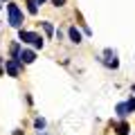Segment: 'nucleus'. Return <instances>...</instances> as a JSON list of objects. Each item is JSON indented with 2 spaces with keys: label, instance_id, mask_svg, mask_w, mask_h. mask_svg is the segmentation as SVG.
<instances>
[{
  "label": "nucleus",
  "instance_id": "nucleus-4",
  "mask_svg": "<svg viewBox=\"0 0 135 135\" xmlns=\"http://www.w3.org/2000/svg\"><path fill=\"white\" fill-rule=\"evenodd\" d=\"M101 63L106 68H113V70H117L119 68V61H117V52L115 50H106L104 52V56H101Z\"/></svg>",
  "mask_w": 135,
  "mask_h": 135
},
{
  "label": "nucleus",
  "instance_id": "nucleus-6",
  "mask_svg": "<svg viewBox=\"0 0 135 135\" xmlns=\"http://www.w3.org/2000/svg\"><path fill=\"white\" fill-rule=\"evenodd\" d=\"M68 36H70V41H72L74 45H79V43H81V32H79V29L74 27V25H72L70 29H68Z\"/></svg>",
  "mask_w": 135,
  "mask_h": 135
},
{
  "label": "nucleus",
  "instance_id": "nucleus-3",
  "mask_svg": "<svg viewBox=\"0 0 135 135\" xmlns=\"http://www.w3.org/2000/svg\"><path fill=\"white\" fill-rule=\"evenodd\" d=\"M5 70H7V74H9V77H18L20 74V70H23V63L18 61V59H7L5 61Z\"/></svg>",
  "mask_w": 135,
  "mask_h": 135
},
{
  "label": "nucleus",
  "instance_id": "nucleus-9",
  "mask_svg": "<svg viewBox=\"0 0 135 135\" xmlns=\"http://www.w3.org/2000/svg\"><path fill=\"white\" fill-rule=\"evenodd\" d=\"M27 11L29 14H38V0H27Z\"/></svg>",
  "mask_w": 135,
  "mask_h": 135
},
{
  "label": "nucleus",
  "instance_id": "nucleus-15",
  "mask_svg": "<svg viewBox=\"0 0 135 135\" xmlns=\"http://www.w3.org/2000/svg\"><path fill=\"white\" fill-rule=\"evenodd\" d=\"M131 90H133V92H135V86H131Z\"/></svg>",
  "mask_w": 135,
  "mask_h": 135
},
{
  "label": "nucleus",
  "instance_id": "nucleus-8",
  "mask_svg": "<svg viewBox=\"0 0 135 135\" xmlns=\"http://www.w3.org/2000/svg\"><path fill=\"white\" fill-rule=\"evenodd\" d=\"M115 126V131H117V135H128V131H131V126H128V122H119V124H113Z\"/></svg>",
  "mask_w": 135,
  "mask_h": 135
},
{
  "label": "nucleus",
  "instance_id": "nucleus-5",
  "mask_svg": "<svg viewBox=\"0 0 135 135\" xmlns=\"http://www.w3.org/2000/svg\"><path fill=\"white\" fill-rule=\"evenodd\" d=\"M18 61L23 63V65H29V63H34V61H36V52H34V50H20Z\"/></svg>",
  "mask_w": 135,
  "mask_h": 135
},
{
  "label": "nucleus",
  "instance_id": "nucleus-14",
  "mask_svg": "<svg viewBox=\"0 0 135 135\" xmlns=\"http://www.w3.org/2000/svg\"><path fill=\"white\" fill-rule=\"evenodd\" d=\"M52 5L54 7H63V5H65V0H52Z\"/></svg>",
  "mask_w": 135,
  "mask_h": 135
},
{
  "label": "nucleus",
  "instance_id": "nucleus-10",
  "mask_svg": "<svg viewBox=\"0 0 135 135\" xmlns=\"http://www.w3.org/2000/svg\"><path fill=\"white\" fill-rule=\"evenodd\" d=\"M34 126H36V131H38V133H41V131H43L45 126H47V122H45L43 117H36V119H34Z\"/></svg>",
  "mask_w": 135,
  "mask_h": 135
},
{
  "label": "nucleus",
  "instance_id": "nucleus-11",
  "mask_svg": "<svg viewBox=\"0 0 135 135\" xmlns=\"http://www.w3.org/2000/svg\"><path fill=\"white\" fill-rule=\"evenodd\" d=\"M20 56V43H14L11 45V59H18Z\"/></svg>",
  "mask_w": 135,
  "mask_h": 135
},
{
  "label": "nucleus",
  "instance_id": "nucleus-13",
  "mask_svg": "<svg viewBox=\"0 0 135 135\" xmlns=\"http://www.w3.org/2000/svg\"><path fill=\"white\" fill-rule=\"evenodd\" d=\"M126 106H128V110H131V113H135V97H133V95L126 99Z\"/></svg>",
  "mask_w": 135,
  "mask_h": 135
},
{
  "label": "nucleus",
  "instance_id": "nucleus-2",
  "mask_svg": "<svg viewBox=\"0 0 135 135\" xmlns=\"http://www.w3.org/2000/svg\"><path fill=\"white\" fill-rule=\"evenodd\" d=\"M7 14H9V25L20 29V25H23V11H20V7L16 2H9L7 5Z\"/></svg>",
  "mask_w": 135,
  "mask_h": 135
},
{
  "label": "nucleus",
  "instance_id": "nucleus-7",
  "mask_svg": "<svg viewBox=\"0 0 135 135\" xmlns=\"http://www.w3.org/2000/svg\"><path fill=\"white\" fill-rule=\"evenodd\" d=\"M117 117H122V119H124V117H128L131 115V110H128V106H126V101H122V104H117Z\"/></svg>",
  "mask_w": 135,
  "mask_h": 135
},
{
  "label": "nucleus",
  "instance_id": "nucleus-1",
  "mask_svg": "<svg viewBox=\"0 0 135 135\" xmlns=\"http://www.w3.org/2000/svg\"><path fill=\"white\" fill-rule=\"evenodd\" d=\"M18 41L20 43H32L36 50L43 47V36H38L36 32H27V29H23V27L18 29Z\"/></svg>",
  "mask_w": 135,
  "mask_h": 135
},
{
  "label": "nucleus",
  "instance_id": "nucleus-16",
  "mask_svg": "<svg viewBox=\"0 0 135 135\" xmlns=\"http://www.w3.org/2000/svg\"><path fill=\"white\" fill-rule=\"evenodd\" d=\"M0 2H7V0H0Z\"/></svg>",
  "mask_w": 135,
  "mask_h": 135
},
{
  "label": "nucleus",
  "instance_id": "nucleus-12",
  "mask_svg": "<svg viewBox=\"0 0 135 135\" xmlns=\"http://www.w3.org/2000/svg\"><path fill=\"white\" fill-rule=\"evenodd\" d=\"M41 25H43V29H45V34H47V36H52V34H54L52 23H47V20H45V23H41Z\"/></svg>",
  "mask_w": 135,
  "mask_h": 135
},
{
  "label": "nucleus",
  "instance_id": "nucleus-17",
  "mask_svg": "<svg viewBox=\"0 0 135 135\" xmlns=\"http://www.w3.org/2000/svg\"><path fill=\"white\" fill-rule=\"evenodd\" d=\"M38 2H45V0H38Z\"/></svg>",
  "mask_w": 135,
  "mask_h": 135
},
{
  "label": "nucleus",
  "instance_id": "nucleus-18",
  "mask_svg": "<svg viewBox=\"0 0 135 135\" xmlns=\"http://www.w3.org/2000/svg\"><path fill=\"white\" fill-rule=\"evenodd\" d=\"M0 9H2V5H0Z\"/></svg>",
  "mask_w": 135,
  "mask_h": 135
}]
</instances>
